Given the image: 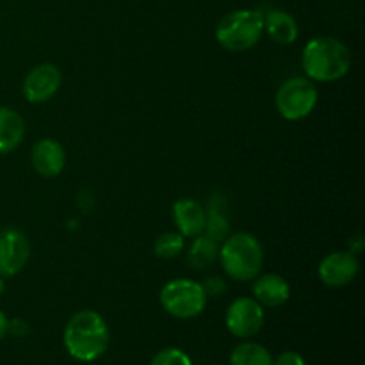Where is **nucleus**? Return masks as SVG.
<instances>
[{"mask_svg":"<svg viewBox=\"0 0 365 365\" xmlns=\"http://www.w3.org/2000/svg\"><path fill=\"white\" fill-rule=\"evenodd\" d=\"M109 327L95 310H78L64 328V346L78 362H95L109 348Z\"/></svg>","mask_w":365,"mask_h":365,"instance_id":"obj_1","label":"nucleus"},{"mask_svg":"<svg viewBox=\"0 0 365 365\" xmlns=\"http://www.w3.org/2000/svg\"><path fill=\"white\" fill-rule=\"evenodd\" d=\"M302 66L312 82L341 81L351 68V52L341 39L317 36L303 48Z\"/></svg>","mask_w":365,"mask_h":365,"instance_id":"obj_2","label":"nucleus"},{"mask_svg":"<svg viewBox=\"0 0 365 365\" xmlns=\"http://www.w3.org/2000/svg\"><path fill=\"white\" fill-rule=\"evenodd\" d=\"M264 257V246L255 235L237 232L225 239L217 259L232 280L252 282L262 271Z\"/></svg>","mask_w":365,"mask_h":365,"instance_id":"obj_3","label":"nucleus"},{"mask_svg":"<svg viewBox=\"0 0 365 365\" xmlns=\"http://www.w3.org/2000/svg\"><path fill=\"white\" fill-rule=\"evenodd\" d=\"M264 34V13L257 9H237L225 14L216 27V39L225 50L246 52Z\"/></svg>","mask_w":365,"mask_h":365,"instance_id":"obj_4","label":"nucleus"},{"mask_svg":"<svg viewBox=\"0 0 365 365\" xmlns=\"http://www.w3.org/2000/svg\"><path fill=\"white\" fill-rule=\"evenodd\" d=\"M160 305L177 319H195L205 310L207 294L202 284L191 278H175L160 289Z\"/></svg>","mask_w":365,"mask_h":365,"instance_id":"obj_5","label":"nucleus"},{"mask_svg":"<svg viewBox=\"0 0 365 365\" xmlns=\"http://www.w3.org/2000/svg\"><path fill=\"white\" fill-rule=\"evenodd\" d=\"M317 100H319V93L310 78L292 77L278 88L274 106L284 120L299 121L312 114Z\"/></svg>","mask_w":365,"mask_h":365,"instance_id":"obj_6","label":"nucleus"},{"mask_svg":"<svg viewBox=\"0 0 365 365\" xmlns=\"http://www.w3.org/2000/svg\"><path fill=\"white\" fill-rule=\"evenodd\" d=\"M266 321L264 307L250 296L234 299L225 314L228 331L237 339H250L259 334Z\"/></svg>","mask_w":365,"mask_h":365,"instance_id":"obj_7","label":"nucleus"},{"mask_svg":"<svg viewBox=\"0 0 365 365\" xmlns=\"http://www.w3.org/2000/svg\"><path fill=\"white\" fill-rule=\"evenodd\" d=\"M31 245L24 232L16 228L0 230V277H16L27 266Z\"/></svg>","mask_w":365,"mask_h":365,"instance_id":"obj_8","label":"nucleus"},{"mask_svg":"<svg viewBox=\"0 0 365 365\" xmlns=\"http://www.w3.org/2000/svg\"><path fill=\"white\" fill-rule=\"evenodd\" d=\"M63 75L61 70L52 63H43L32 68L24 78L21 91L31 103H45L56 96L59 91Z\"/></svg>","mask_w":365,"mask_h":365,"instance_id":"obj_9","label":"nucleus"},{"mask_svg":"<svg viewBox=\"0 0 365 365\" xmlns=\"http://www.w3.org/2000/svg\"><path fill=\"white\" fill-rule=\"evenodd\" d=\"M360 269L359 259L353 252L346 250V252H334L328 253L317 267V274L319 280L323 282L327 287H344L349 285L356 278Z\"/></svg>","mask_w":365,"mask_h":365,"instance_id":"obj_10","label":"nucleus"},{"mask_svg":"<svg viewBox=\"0 0 365 365\" xmlns=\"http://www.w3.org/2000/svg\"><path fill=\"white\" fill-rule=\"evenodd\" d=\"M31 160L36 173L46 178H53L63 173L64 166H66V152L59 141L43 138L32 146Z\"/></svg>","mask_w":365,"mask_h":365,"instance_id":"obj_11","label":"nucleus"},{"mask_svg":"<svg viewBox=\"0 0 365 365\" xmlns=\"http://www.w3.org/2000/svg\"><path fill=\"white\" fill-rule=\"evenodd\" d=\"M252 294L253 299L267 309H277V307L285 305L291 298V285L284 277L277 273L259 274L253 278Z\"/></svg>","mask_w":365,"mask_h":365,"instance_id":"obj_12","label":"nucleus"},{"mask_svg":"<svg viewBox=\"0 0 365 365\" xmlns=\"http://www.w3.org/2000/svg\"><path fill=\"white\" fill-rule=\"evenodd\" d=\"M173 220L184 237H196L205 230L207 210L196 200L180 198L173 205Z\"/></svg>","mask_w":365,"mask_h":365,"instance_id":"obj_13","label":"nucleus"},{"mask_svg":"<svg viewBox=\"0 0 365 365\" xmlns=\"http://www.w3.org/2000/svg\"><path fill=\"white\" fill-rule=\"evenodd\" d=\"M264 31L278 45H292L298 39V21L287 11L273 9L264 14Z\"/></svg>","mask_w":365,"mask_h":365,"instance_id":"obj_14","label":"nucleus"},{"mask_svg":"<svg viewBox=\"0 0 365 365\" xmlns=\"http://www.w3.org/2000/svg\"><path fill=\"white\" fill-rule=\"evenodd\" d=\"M25 138V120L11 107H0V155L13 152Z\"/></svg>","mask_w":365,"mask_h":365,"instance_id":"obj_15","label":"nucleus"},{"mask_svg":"<svg viewBox=\"0 0 365 365\" xmlns=\"http://www.w3.org/2000/svg\"><path fill=\"white\" fill-rule=\"evenodd\" d=\"M220 255V246L214 239L207 237V235H196L192 241L191 248L187 253V262L192 269H207L212 266Z\"/></svg>","mask_w":365,"mask_h":365,"instance_id":"obj_16","label":"nucleus"},{"mask_svg":"<svg viewBox=\"0 0 365 365\" xmlns=\"http://www.w3.org/2000/svg\"><path fill=\"white\" fill-rule=\"evenodd\" d=\"M230 365H273V356L257 342H242L232 351Z\"/></svg>","mask_w":365,"mask_h":365,"instance_id":"obj_17","label":"nucleus"},{"mask_svg":"<svg viewBox=\"0 0 365 365\" xmlns=\"http://www.w3.org/2000/svg\"><path fill=\"white\" fill-rule=\"evenodd\" d=\"M184 250V235L180 232H163L153 242V252L159 259H175Z\"/></svg>","mask_w":365,"mask_h":365,"instance_id":"obj_18","label":"nucleus"},{"mask_svg":"<svg viewBox=\"0 0 365 365\" xmlns=\"http://www.w3.org/2000/svg\"><path fill=\"white\" fill-rule=\"evenodd\" d=\"M228 230H230V225L228 220L220 212L214 203H210V210L207 214V223H205V235L207 237L214 239L216 242L225 241L228 237Z\"/></svg>","mask_w":365,"mask_h":365,"instance_id":"obj_19","label":"nucleus"},{"mask_svg":"<svg viewBox=\"0 0 365 365\" xmlns=\"http://www.w3.org/2000/svg\"><path fill=\"white\" fill-rule=\"evenodd\" d=\"M150 365H192V362L182 349L166 348L153 356Z\"/></svg>","mask_w":365,"mask_h":365,"instance_id":"obj_20","label":"nucleus"},{"mask_svg":"<svg viewBox=\"0 0 365 365\" xmlns=\"http://www.w3.org/2000/svg\"><path fill=\"white\" fill-rule=\"evenodd\" d=\"M202 287L205 291L207 298H216V296L223 294L227 285H225V280L221 277H209L203 280Z\"/></svg>","mask_w":365,"mask_h":365,"instance_id":"obj_21","label":"nucleus"},{"mask_svg":"<svg viewBox=\"0 0 365 365\" xmlns=\"http://www.w3.org/2000/svg\"><path fill=\"white\" fill-rule=\"evenodd\" d=\"M273 365H305V360L296 351H284L273 359Z\"/></svg>","mask_w":365,"mask_h":365,"instance_id":"obj_22","label":"nucleus"},{"mask_svg":"<svg viewBox=\"0 0 365 365\" xmlns=\"http://www.w3.org/2000/svg\"><path fill=\"white\" fill-rule=\"evenodd\" d=\"M9 334H13L14 337H24L29 334V324L24 319L9 321Z\"/></svg>","mask_w":365,"mask_h":365,"instance_id":"obj_23","label":"nucleus"},{"mask_svg":"<svg viewBox=\"0 0 365 365\" xmlns=\"http://www.w3.org/2000/svg\"><path fill=\"white\" fill-rule=\"evenodd\" d=\"M7 334H9V319H7L6 314L0 310V341H2Z\"/></svg>","mask_w":365,"mask_h":365,"instance_id":"obj_24","label":"nucleus"},{"mask_svg":"<svg viewBox=\"0 0 365 365\" xmlns=\"http://www.w3.org/2000/svg\"><path fill=\"white\" fill-rule=\"evenodd\" d=\"M4 291H6V284H4V278L0 277V296L4 294Z\"/></svg>","mask_w":365,"mask_h":365,"instance_id":"obj_25","label":"nucleus"}]
</instances>
